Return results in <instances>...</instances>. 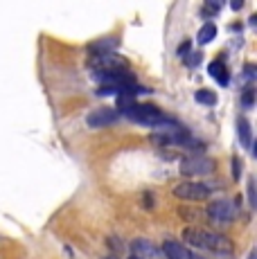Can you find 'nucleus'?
Instances as JSON below:
<instances>
[{"mask_svg":"<svg viewBox=\"0 0 257 259\" xmlns=\"http://www.w3.org/2000/svg\"><path fill=\"white\" fill-rule=\"evenodd\" d=\"M183 235L196 248H205V250H212V252H224V255L232 252V243L224 235H217V232H210V230H199V228H187Z\"/></svg>","mask_w":257,"mask_h":259,"instance_id":"f257e3e1","label":"nucleus"},{"mask_svg":"<svg viewBox=\"0 0 257 259\" xmlns=\"http://www.w3.org/2000/svg\"><path fill=\"white\" fill-rule=\"evenodd\" d=\"M124 115L138 124H145V126H158V124L167 122L165 113L156 106H149V104H133L131 108L124 111Z\"/></svg>","mask_w":257,"mask_h":259,"instance_id":"f03ea898","label":"nucleus"},{"mask_svg":"<svg viewBox=\"0 0 257 259\" xmlns=\"http://www.w3.org/2000/svg\"><path fill=\"white\" fill-rule=\"evenodd\" d=\"M207 217L217 223H228L237 217V203L228 201V198H219L207 205Z\"/></svg>","mask_w":257,"mask_h":259,"instance_id":"7ed1b4c3","label":"nucleus"},{"mask_svg":"<svg viewBox=\"0 0 257 259\" xmlns=\"http://www.w3.org/2000/svg\"><path fill=\"white\" fill-rule=\"evenodd\" d=\"M174 196L181 201H203L210 196V187L201 185V183H192V181H183L181 185L174 187Z\"/></svg>","mask_w":257,"mask_h":259,"instance_id":"20e7f679","label":"nucleus"},{"mask_svg":"<svg viewBox=\"0 0 257 259\" xmlns=\"http://www.w3.org/2000/svg\"><path fill=\"white\" fill-rule=\"evenodd\" d=\"M212 171H215V160L210 158H187L181 162V174L185 176H203Z\"/></svg>","mask_w":257,"mask_h":259,"instance_id":"39448f33","label":"nucleus"},{"mask_svg":"<svg viewBox=\"0 0 257 259\" xmlns=\"http://www.w3.org/2000/svg\"><path fill=\"white\" fill-rule=\"evenodd\" d=\"M93 66L97 68V72H115V70H126V61L117 54L108 52V54H97L93 59Z\"/></svg>","mask_w":257,"mask_h":259,"instance_id":"423d86ee","label":"nucleus"},{"mask_svg":"<svg viewBox=\"0 0 257 259\" xmlns=\"http://www.w3.org/2000/svg\"><path fill=\"white\" fill-rule=\"evenodd\" d=\"M115 119H117V111H115V108L104 106V108H97V111L88 113V115H86V124L91 128H104V126H111Z\"/></svg>","mask_w":257,"mask_h":259,"instance_id":"0eeeda50","label":"nucleus"},{"mask_svg":"<svg viewBox=\"0 0 257 259\" xmlns=\"http://www.w3.org/2000/svg\"><path fill=\"white\" fill-rule=\"evenodd\" d=\"M131 257L133 259H158L160 252L149 239H133L131 241Z\"/></svg>","mask_w":257,"mask_h":259,"instance_id":"6e6552de","label":"nucleus"},{"mask_svg":"<svg viewBox=\"0 0 257 259\" xmlns=\"http://www.w3.org/2000/svg\"><path fill=\"white\" fill-rule=\"evenodd\" d=\"M162 255L167 259H192L190 250H187L183 243L174 241V239H165V243H162Z\"/></svg>","mask_w":257,"mask_h":259,"instance_id":"1a4fd4ad","label":"nucleus"},{"mask_svg":"<svg viewBox=\"0 0 257 259\" xmlns=\"http://www.w3.org/2000/svg\"><path fill=\"white\" fill-rule=\"evenodd\" d=\"M237 136H239L241 147H246V149L250 147L253 138H250V124H248V119H246V117H239V119H237Z\"/></svg>","mask_w":257,"mask_h":259,"instance_id":"9d476101","label":"nucleus"},{"mask_svg":"<svg viewBox=\"0 0 257 259\" xmlns=\"http://www.w3.org/2000/svg\"><path fill=\"white\" fill-rule=\"evenodd\" d=\"M207 72H210L221 86H228V72H226V66L221 61H212L210 66H207Z\"/></svg>","mask_w":257,"mask_h":259,"instance_id":"9b49d317","label":"nucleus"},{"mask_svg":"<svg viewBox=\"0 0 257 259\" xmlns=\"http://www.w3.org/2000/svg\"><path fill=\"white\" fill-rule=\"evenodd\" d=\"M115 46H117V38L108 36V38H102V41H97V43H91V52H95V57L97 54H108V52H113Z\"/></svg>","mask_w":257,"mask_h":259,"instance_id":"f8f14e48","label":"nucleus"},{"mask_svg":"<svg viewBox=\"0 0 257 259\" xmlns=\"http://www.w3.org/2000/svg\"><path fill=\"white\" fill-rule=\"evenodd\" d=\"M215 36H217V27H215V23H205L203 27L199 29V36H196V41H199L201 46H205V43H210Z\"/></svg>","mask_w":257,"mask_h":259,"instance_id":"ddd939ff","label":"nucleus"},{"mask_svg":"<svg viewBox=\"0 0 257 259\" xmlns=\"http://www.w3.org/2000/svg\"><path fill=\"white\" fill-rule=\"evenodd\" d=\"M194 99L199 104H205V106H215V104H217V95L212 91H207V88H203V91H196Z\"/></svg>","mask_w":257,"mask_h":259,"instance_id":"4468645a","label":"nucleus"},{"mask_svg":"<svg viewBox=\"0 0 257 259\" xmlns=\"http://www.w3.org/2000/svg\"><path fill=\"white\" fill-rule=\"evenodd\" d=\"M239 176H241V160L239 158H232V178L239 181Z\"/></svg>","mask_w":257,"mask_h":259,"instance_id":"2eb2a0df","label":"nucleus"},{"mask_svg":"<svg viewBox=\"0 0 257 259\" xmlns=\"http://www.w3.org/2000/svg\"><path fill=\"white\" fill-rule=\"evenodd\" d=\"M253 95H255V93H253V88H250V86L244 91V97H241V99H244V106H246V108L253 106Z\"/></svg>","mask_w":257,"mask_h":259,"instance_id":"dca6fc26","label":"nucleus"},{"mask_svg":"<svg viewBox=\"0 0 257 259\" xmlns=\"http://www.w3.org/2000/svg\"><path fill=\"white\" fill-rule=\"evenodd\" d=\"M221 7H224V3H205L203 12H207V14H217V12H221Z\"/></svg>","mask_w":257,"mask_h":259,"instance_id":"f3484780","label":"nucleus"},{"mask_svg":"<svg viewBox=\"0 0 257 259\" xmlns=\"http://www.w3.org/2000/svg\"><path fill=\"white\" fill-rule=\"evenodd\" d=\"M199 61H201V54H199V52H190V54L185 57V63H187V66H192V68H194Z\"/></svg>","mask_w":257,"mask_h":259,"instance_id":"a211bd4d","label":"nucleus"},{"mask_svg":"<svg viewBox=\"0 0 257 259\" xmlns=\"http://www.w3.org/2000/svg\"><path fill=\"white\" fill-rule=\"evenodd\" d=\"M187 52H190V41H185V43H183V46L179 48V57L185 59V57H187Z\"/></svg>","mask_w":257,"mask_h":259,"instance_id":"6ab92c4d","label":"nucleus"},{"mask_svg":"<svg viewBox=\"0 0 257 259\" xmlns=\"http://www.w3.org/2000/svg\"><path fill=\"white\" fill-rule=\"evenodd\" d=\"M248 201H250V205H255V185L253 183H248Z\"/></svg>","mask_w":257,"mask_h":259,"instance_id":"aec40b11","label":"nucleus"},{"mask_svg":"<svg viewBox=\"0 0 257 259\" xmlns=\"http://www.w3.org/2000/svg\"><path fill=\"white\" fill-rule=\"evenodd\" d=\"M230 7L235 9V12H239V9L244 7V3H241V0H232V3H230Z\"/></svg>","mask_w":257,"mask_h":259,"instance_id":"412c9836","label":"nucleus"},{"mask_svg":"<svg viewBox=\"0 0 257 259\" xmlns=\"http://www.w3.org/2000/svg\"><path fill=\"white\" fill-rule=\"evenodd\" d=\"M253 70H255V68H253V66H250V63H248V66H246V77H253V74H255Z\"/></svg>","mask_w":257,"mask_h":259,"instance_id":"4be33fe9","label":"nucleus"},{"mask_svg":"<svg viewBox=\"0 0 257 259\" xmlns=\"http://www.w3.org/2000/svg\"><path fill=\"white\" fill-rule=\"evenodd\" d=\"M248 259H257V257H255V252H250V255H248Z\"/></svg>","mask_w":257,"mask_h":259,"instance_id":"5701e85b","label":"nucleus"},{"mask_svg":"<svg viewBox=\"0 0 257 259\" xmlns=\"http://www.w3.org/2000/svg\"><path fill=\"white\" fill-rule=\"evenodd\" d=\"M128 259H133V257H128Z\"/></svg>","mask_w":257,"mask_h":259,"instance_id":"b1692460","label":"nucleus"}]
</instances>
